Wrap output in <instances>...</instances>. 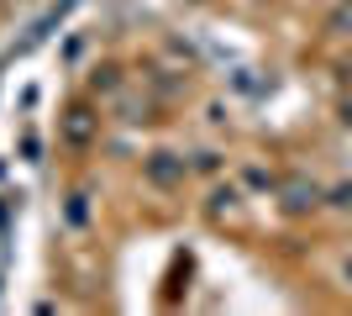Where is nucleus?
I'll use <instances>...</instances> for the list:
<instances>
[{"mask_svg": "<svg viewBox=\"0 0 352 316\" xmlns=\"http://www.w3.org/2000/svg\"><path fill=\"white\" fill-rule=\"evenodd\" d=\"M147 174H153L158 185H179L184 180V164H174V153H158V158L147 164Z\"/></svg>", "mask_w": 352, "mask_h": 316, "instance_id": "f257e3e1", "label": "nucleus"}, {"mask_svg": "<svg viewBox=\"0 0 352 316\" xmlns=\"http://www.w3.org/2000/svg\"><path fill=\"white\" fill-rule=\"evenodd\" d=\"M310 206H321V185L294 180V185H289V211H310Z\"/></svg>", "mask_w": 352, "mask_h": 316, "instance_id": "f03ea898", "label": "nucleus"}, {"mask_svg": "<svg viewBox=\"0 0 352 316\" xmlns=\"http://www.w3.org/2000/svg\"><path fill=\"white\" fill-rule=\"evenodd\" d=\"M89 132H95L89 111H69V143H89Z\"/></svg>", "mask_w": 352, "mask_h": 316, "instance_id": "7ed1b4c3", "label": "nucleus"}, {"mask_svg": "<svg viewBox=\"0 0 352 316\" xmlns=\"http://www.w3.org/2000/svg\"><path fill=\"white\" fill-rule=\"evenodd\" d=\"M331 206H352V185H337V190H331Z\"/></svg>", "mask_w": 352, "mask_h": 316, "instance_id": "20e7f679", "label": "nucleus"}, {"mask_svg": "<svg viewBox=\"0 0 352 316\" xmlns=\"http://www.w3.org/2000/svg\"><path fill=\"white\" fill-rule=\"evenodd\" d=\"M337 32H352V0H347V6L337 11Z\"/></svg>", "mask_w": 352, "mask_h": 316, "instance_id": "39448f33", "label": "nucleus"}, {"mask_svg": "<svg viewBox=\"0 0 352 316\" xmlns=\"http://www.w3.org/2000/svg\"><path fill=\"white\" fill-rule=\"evenodd\" d=\"M342 127H352V101H342Z\"/></svg>", "mask_w": 352, "mask_h": 316, "instance_id": "423d86ee", "label": "nucleus"}, {"mask_svg": "<svg viewBox=\"0 0 352 316\" xmlns=\"http://www.w3.org/2000/svg\"><path fill=\"white\" fill-rule=\"evenodd\" d=\"M347 280H352V264H347Z\"/></svg>", "mask_w": 352, "mask_h": 316, "instance_id": "0eeeda50", "label": "nucleus"}]
</instances>
